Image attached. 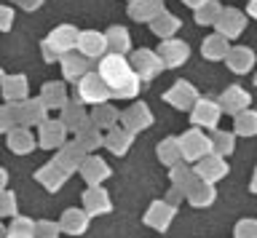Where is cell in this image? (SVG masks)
<instances>
[{"label":"cell","instance_id":"obj_1","mask_svg":"<svg viewBox=\"0 0 257 238\" xmlns=\"http://www.w3.org/2000/svg\"><path fill=\"white\" fill-rule=\"evenodd\" d=\"M102 75L104 81H107V86H112L118 94H134L137 91V78L132 73V67L126 65L120 57H107L102 62Z\"/></svg>","mask_w":257,"mask_h":238}]
</instances>
